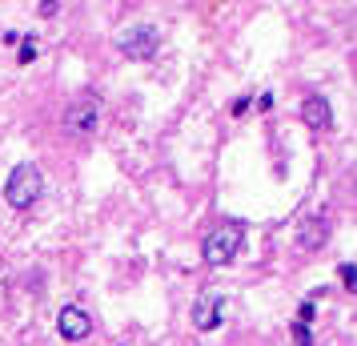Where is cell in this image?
Here are the masks:
<instances>
[{
	"mask_svg": "<svg viewBox=\"0 0 357 346\" xmlns=\"http://www.w3.org/2000/svg\"><path fill=\"white\" fill-rule=\"evenodd\" d=\"M40 194H45V173L36 165H17L8 173V182H4V201L13 210H33L40 201Z\"/></svg>",
	"mask_w": 357,
	"mask_h": 346,
	"instance_id": "1",
	"label": "cell"
},
{
	"mask_svg": "<svg viewBox=\"0 0 357 346\" xmlns=\"http://www.w3.org/2000/svg\"><path fill=\"white\" fill-rule=\"evenodd\" d=\"M241 238H245V230L237 226V222H229V226H221V230H213L209 238H205V246H201L205 262H209V266L233 262V258H237V250H241Z\"/></svg>",
	"mask_w": 357,
	"mask_h": 346,
	"instance_id": "2",
	"label": "cell"
},
{
	"mask_svg": "<svg viewBox=\"0 0 357 346\" xmlns=\"http://www.w3.org/2000/svg\"><path fill=\"white\" fill-rule=\"evenodd\" d=\"M97 121H100V101L97 97H81L77 105H68L65 129L73 133V137H89V133L97 129Z\"/></svg>",
	"mask_w": 357,
	"mask_h": 346,
	"instance_id": "3",
	"label": "cell"
},
{
	"mask_svg": "<svg viewBox=\"0 0 357 346\" xmlns=\"http://www.w3.org/2000/svg\"><path fill=\"white\" fill-rule=\"evenodd\" d=\"M121 49L129 52V57H137V61H145V57H153V52L161 49V36H157V29L141 24V29H132V33L121 36Z\"/></svg>",
	"mask_w": 357,
	"mask_h": 346,
	"instance_id": "4",
	"label": "cell"
},
{
	"mask_svg": "<svg viewBox=\"0 0 357 346\" xmlns=\"http://www.w3.org/2000/svg\"><path fill=\"white\" fill-rule=\"evenodd\" d=\"M56 330H61V338H68V343H81V338H89V330H93V318L81 306H65V310L56 314Z\"/></svg>",
	"mask_w": 357,
	"mask_h": 346,
	"instance_id": "5",
	"label": "cell"
},
{
	"mask_svg": "<svg viewBox=\"0 0 357 346\" xmlns=\"http://www.w3.org/2000/svg\"><path fill=\"white\" fill-rule=\"evenodd\" d=\"M225 298L221 294H201L197 298V306H193V322L197 330H217L221 326V318H225Z\"/></svg>",
	"mask_w": 357,
	"mask_h": 346,
	"instance_id": "6",
	"label": "cell"
},
{
	"mask_svg": "<svg viewBox=\"0 0 357 346\" xmlns=\"http://www.w3.org/2000/svg\"><path fill=\"white\" fill-rule=\"evenodd\" d=\"M301 121H305L309 129H329V125H333V113H329V101L325 97H317V93H313V97H305L301 101Z\"/></svg>",
	"mask_w": 357,
	"mask_h": 346,
	"instance_id": "7",
	"label": "cell"
},
{
	"mask_svg": "<svg viewBox=\"0 0 357 346\" xmlns=\"http://www.w3.org/2000/svg\"><path fill=\"white\" fill-rule=\"evenodd\" d=\"M321 242H325V222H317V217H313V222H305V226H301V246L317 250Z\"/></svg>",
	"mask_w": 357,
	"mask_h": 346,
	"instance_id": "8",
	"label": "cell"
},
{
	"mask_svg": "<svg viewBox=\"0 0 357 346\" xmlns=\"http://www.w3.org/2000/svg\"><path fill=\"white\" fill-rule=\"evenodd\" d=\"M36 52H40V45H36V36H24V41H20V52H17V61H20V65H29V61H33Z\"/></svg>",
	"mask_w": 357,
	"mask_h": 346,
	"instance_id": "9",
	"label": "cell"
},
{
	"mask_svg": "<svg viewBox=\"0 0 357 346\" xmlns=\"http://www.w3.org/2000/svg\"><path fill=\"white\" fill-rule=\"evenodd\" d=\"M337 274H341V286H345L349 294H357V266H354V262H345Z\"/></svg>",
	"mask_w": 357,
	"mask_h": 346,
	"instance_id": "10",
	"label": "cell"
},
{
	"mask_svg": "<svg viewBox=\"0 0 357 346\" xmlns=\"http://www.w3.org/2000/svg\"><path fill=\"white\" fill-rule=\"evenodd\" d=\"M293 338H297V346H313V338H309V326H305V322H293Z\"/></svg>",
	"mask_w": 357,
	"mask_h": 346,
	"instance_id": "11",
	"label": "cell"
},
{
	"mask_svg": "<svg viewBox=\"0 0 357 346\" xmlns=\"http://www.w3.org/2000/svg\"><path fill=\"white\" fill-rule=\"evenodd\" d=\"M245 109H249V97H241L237 105H233V117H245Z\"/></svg>",
	"mask_w": 357,
	"mask_h": 346,
	"instance_id": "12",
	"label": "cell"
}]
</instances>
